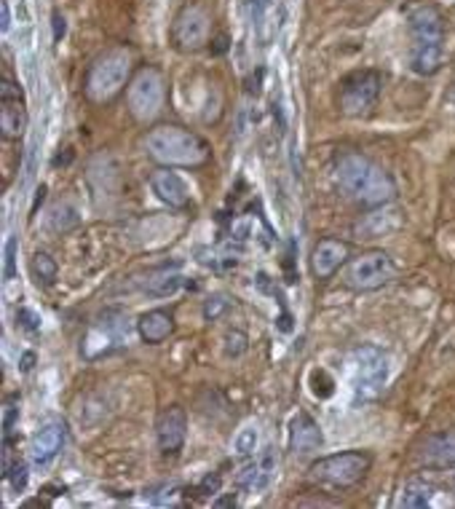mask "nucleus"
Listing matches in <instances>:
<instances>
[{
    "mask_svg": "<svg viewBox=\"0 0 455 509\" xmlns=\"http://www.w3.org/2000/svg\"><path fill=\"white\" fill-rule=\"evenodd\" d=\"M335 177L337 185L354 201H359L361 206H370V209L391 204L396 196V185L388 177V172H383L361 153H346V156L337 158Z\"/></svg>",
    "mask_w": 455,
    "mask_h": 509,
    "instance_id": "1",
    "label": "nucleus"
},
{
    "mask_svg": "<svg viewBox=\"0 0 455 509\" xmlns=\"http://www.w3.org/2000/svg\"><path fill=\"white\" fill-rule=\"evenodd\" d=\"M145 150L164 167H198L209 158V145L191 129L158 123L145 134Z\"/></svg>",
    "mask_w": 455,
    "mask_h": 509,
    "instance_id": "2",
    "label": "nucleus"
},
{
    "mask_svg": "<svg viewBox=\"0 0 455 509\" xmlns=\"http://www.w3.org/2000/svg\"><path fill=\"white\" fill-rule=\"evenodd\" d=\"M129 75H132V54L126 49H110L99 54L86 75V97L96 105H105L123 91Z\"/></svg>",
    "mask_w": 455,
    "mask_h": 509,
    "instance_id": "3",
    "label": "nucleus"
},
{
    "mask_svg": "<svg viewBox=\"0 0 455 509\" xmlns=\"http://www.w3.org/2000/svg\"><path fill=\"white\" fill-rule=\"evenodd\" d=\"M372 456L367 450H346V453H332L311 464V477L319 483L335 485V488H351L364 480L370 472Z\"/></svg>",
    "mask_w": 455,
    "mask_h": 509,
    "instance_id": "4",
    "label": "nucleus"
},
{
    "mask_svg": "<svg viewBox=\"0 0 455 509\" xmlns=\"http://www.w3.org/2000/svg\"><path fill=\"white\" fill-rule=\"evenodd\" d=\"M126 343H129V316L120 308H108L89 328L81 349H84V357L96 359V357H105V354L116 352Z\"/></svg>",
    "mask_w": 455,
    "mask_h": 509,
    "instance_id": "5",
    "label": "nucleus"
},
{
    "mask_svg": "<svg viewBox=\"0 0 455 509\" xmlns=\"http://www.w3.org/2000/svg\"><path fill=\"white\" fill-rule=\"evenodd\" d=\"M381 89H383V75L378 73V70H356L348 78H343L340 94H337V105L351 118L367 116L375 108L378 97H381Z\"/></svg>",
    "mask_w": 455,
    "mask_h": 509,
    "instance_id": "6",
    "label": "nucleus"
},
{
    "mask_svg": "<svg viewBox=\"0 0 455 509\" xmlns=\"http://www.w3.org/2000/svg\"><path fill=\"white\" fill-rule=\"evenodd\" d=\"M396 268L391 254L383 250H367L356 254L346 268V284L356 292H372L381 290L383 284L394 279Z\"/></svg>",
    "mask_w": 455,
    "mask_h": 509,
    "instance_id": "7",
    "label": "nucleus"
},
{
    "mask_svg": "<svg viewBox=\"0 0 455 509\" xmlns=\"http://www.w3.org/2000/svg\"><path fill=\"white\" fill-rule=\"evenodd\" d=\"M129 110L140 123L153 121L161 108H164V97H167V89H164V75L158 73L156 67H142L140 73L132 78L129 84Z\"/></svg>",
    "mask_w": 455,
    "mask_h": 509,
    "instance_id": "8",
    "label": "nucleus"
},
{
    "mask_svg": "<svg viewBox=\"0 0 455 509\" xmlns=\"http://www.w3.org/2000/svg\"><path fill=\"white\" fill-rule=\"evenodd\" d=\"M356 359V400H375L386 386L388 378V362L386 354L375 346H361L354 354Z\"/></svg>",
    "mask_w": 455,
    "mask_h": 509,
    "instance_id": "9",
    "label": "nucleus"
},
{
    "mask_svg": "<svg viewBox=\"0 0 455 509\" xmlns=\"http://www.w3.org/2000/svg\"><path fill=\"white\" fill-rule=\"evenodd\" d=\"M209 38V13L198 3L182 6L172 25V43L180 51H198Z\"/></svg>",
    "mask_w": 455,
    "mask_h": 509,
    "instance_id": "10",
    "label": "nucleus"
},
{
    "mask_svg": "<svg viewBox=\"0 0 455 509\" xmlns=\"http://www.w3.org/2000/svg\"><path fill=\"white\" fill-rule=\"evenodd\" d=\"M410 51L444 49V22L432 6H418L410 13Z\"/></svg>",
    "mask_w": 455,
    "mask_h": 509,
    "instance_id": "11",
    "label": "nucleus"
},
{
    "mask_svg": "<svg viewBox=\"0 0 455 509\" xmlns=\"http://www.w3.org/2000/svg\"><path fill=\"white\" fill-rule=\"evenodd\" d=\"M0 129H3L6 140H19L27 129L24 94L11 78H3V84H0Z\"/></svg>",
    "mask_w": 455,
    "mask_h": 509,
    "instance_id": "12",
    "label": "nucleus"
},
{
    "mask_svg": "<svg viewBox=\"0 0 455 509\" xmlns=\"http://www.w3.org/2000/svg\"><path fill=\"white\" fill-rule=\"evenodd\" d=\"M188 437V415L182 408L172 405L167 410H161L156 421V442L161 456H177L185 445Z\"/></svg>",
    "mask_w": 455,
    "mask_h": 509,
    "instance_id": "13",
    "label": "nucleus"
},
{
    "mask_svg": "<svg viewBox=\"0 0 455 509\" xmlns=\"http://www.w3.org/2000/svg\"><path fill=\"white\" fill-rule=\"evenodd\" d=\"M64 440H67V426H64V421H60V418L46 421V424L35 432V437H33V448H30L33 464H35V466H48V464L62 453Z\"/></svg>",
    "mask_w": 455,
    "mask_h": 509,
    "instance_id": "14",
    "label": "nucleus"
},
{
    "mask_svg": "<svg viewBox=\"0 0 455 509\" xmlns=\"http://www.w3.org/2000/svg\"><path fill=\"white\" fill-rule=\"evenodd\" d=\"M348 260V244L340 239H322L311 252V271L316 279L335 276L340 266Z\"/></svg>",
    "mask_w": 455,
    "mask_h": 509,
    "instance_id": "15",
    "label": "nucleus"
},
{
    "mask_svg": "<svg viewBox=\"0 0 455 509\" xmlns=\"http://www.w3.org/2000/svg\"><path fill=\"white\" fill-rule=\"evenodd\" d=\"M150 188H153V194L167 206H172V209H185V206L191 204L188 185H185V180H182L177 172H172V167H164V169L153 172Z\"/></svg>",
    "mask_w": 455,
    "mask_h": 509,
    "instance_id": "16",
    "label": "nucleus"
},
{
    "mask_svg": "<svg viewBox=\"0 0 455 509\" xmlns=\"http://www.w3.org/2000/svg\"><path fill=\"white\" fill-rule=\"evenodd\" d=\"M324 442L322 426L313 421L308 413H298L289 426V450L292 453H313Z\"/></svg>",
    "mask_w": 455,
    "mask_h": 509,
    "instance_id": "17",
    "label": "nucleus"
},
{
    "mask_svg": "<svg viewBox=\"0 0 455 509\" xmlns=\"http://www.w3.org/2000/svg\"><path fill=\"white\" fill-rule=\"evenodd\" d=\"M137 332L145 343L156 346V343H164V340L174 332V316L167 308H150L145 311L140 319H137Z\"/></svg>",
    "mask_w": 455,
    "mask_h": 509,
    "instance_id": "18",
    "label": "nucleus"
},
{
    "mask_svg": "<svg viewBox=\"0 0 455 509\" xmlns=\"http://www.w3.org/2000/svg\"><path fill=\"white\" fill-rule=\"evenodd\" d=\"M402 225V218L399 212L391 209V206H375V212L364 215V218L356 223V233L359 239H378V236H386Z\"/></svg>",
    "mask_w": 455,
    "mask_h": 509,
    "instance_id": "19",
    "label": "nucleus"
},
{
    "mask_svg": "<svg viewBox=\"0 0 455 509\" xmlns=\"http://www.w3.org/2000/svg\"><path fill=\"white\" fill-rule=\"evenodd\" d=\"M423 459L437 466H450L455 464V435L453 432H442L426 440L423 445Z\"/></svg>",
    "mask_w": 455,
    "mask_h": 509,
    "instance_id": "20",
    "label": "nucleus"
},
{
    "mask_svg": "<svg viewBox=\"0 0 455 509\" xmlns=\"http://www.w3.org/2000/svg\"><path fill=\"white\" fill-rule=\"evenodd\" d=\"M432 498H434V485L420 480V477H412V480H408L405 488H402L399 504L408 509H426L432 504Z\"/></svg>",
    "mask_w": 455,
    "mask_h": 509,
    "instance_id": "21",
    "label": "nucleus"
},
{
    "mask_svg": "<svg viewBox=\"0 0 455 509\" xmlns=\"http://www.w3.org/2000/svg\"><path fill=\"white\" fill-rule=\"evenodd\" d=\"M276 472H279V453L276 448H263L260 456H257V480L252 485V493H263L271 488V483L276 480Z\"/></svg>",
    "mask_w": 455,
    "mask_h": 509,
    "instance_id": "22",
    "label": "nucleus"
},
{
    "mask_svg": "<svg viewBox=\"0 0 455 509\" xmlns=\"http://www.w3.org/2000/svg\"><path fill=\"white\" fill-rule=\"evenodd\" d=\"M185 284L180 274H167V276H158V279H150V284L145 287L150 298H172V295H177L180 287Z\"/></svg>",
    "mask_w": 455,
    "mask_h": 509,
    "instance_id": "23",
    "label": "nucleus"
},
{
    "mask_svg": "<svg viewBox=\"0 0 455 509\" xmlns=\"http://www.w3.org/2000/svg\"><path fill=\"white\" fill-rule=\"evenodd\" d=\"M57 260L51 257L48 252H35L33 254V274H35L38 284H51V281L57 279Z\"/></svg>",
    "mask_w": 455,
    "mask_h": 509,
    "instance_id": "24",
    "label": "nucleus"
},
{
    "mask_svg": "<svg viewBox=\"0 0 455 509\" xmlns=\"http://www.w3.org/2000/svg\"><path fill=\"white\" fill-rule=\"evenodd\" d=\"M19 421V394H11L3 402V440L11 442L13 426Z\"/></svg>",
    "mask_w": 455,
    "mask_h": 509,
    "instance_id": "25",
    "label": "nucleus"
},
{
    "mask_svg": "<svg viewBox=\"0 0 455 509\" xmlns=\"http://www.w3.org/2000/svg\"><path fill=\"white\" fill-rule=\"evenodd\" d=\"M72 206L70 204H57L54 209H51V215H48V225H51V230H70L75 223H78V215H70Z\"/></svg>",
    "mask_w": 455,
    "mask_h": 509,
    "instance_id": "26",
    "label": "nucleus"
},
{
    "mask_svg": "<svg viewBox=\"0 0 455 509\" xmlns=\"http://www.w3.org/2000/svg\"><path fill=\"white\" fill-rule=\"evenodd\" d=\"M254 450H257V429L254 426H244L236 440H233V453L236 456H254Z\"/></svg>",
    "mask_w": 455,
    "mask_h": 509,
    "instance_id": "27",
    "label": "nucleus"
},
{
    "mask_svg": "<svg viewBox=\"0 0 455 509\" xmlns=\"http://www.w3.org/2000/svg\"><path fill=\"white\" fill-rule=\"evenodd\" d=\"M180 493V485L174 483H164L158 485V488H150L147 493H145V498H150L153 504H158V507H167V504H172L174 501V496Z\"/></svg>",
    "mask_w": 455,
    "mask_h": 509,
    "instance_id": "28",
    "label": "nucleus"
},
{
    "mask_svg": "<svg viewBox=\"0 0 455 509\" xmlns=\"http://www.w3.org/2000/svg\"><path fill=\"white\" fill-rule=\"evenodd\" d=\"M16 247H19V244H16V239H9V242H6V250H3V257H6V260H3V279L6 281H11L13 279V274H16Z\"/></svg>",
    "mask_w": 455,
    "mask_h": 509,
    "instance_id": "29",
    "label": "nucleus"
},
{
    "mask_svg": "<svg viewBox=\"0 0 455 509\" xmlns=\"http://www.w3.org/2000/svg\"><path fill=\"white\" fill-rule=\"evenodd\" d=\"M247 352V335L241 330H230L225 335V354L228 357H241Z\"/></svg>",
    "mask_w": 455,
    "mask_h": 509,
    "instance_id": "30",
    "label": "nucleus"
},
{
    "mask_svg": "<svg viewBox=\"0 0 455 509\" xmlns=\"http://www.w3.org/2000/svg\"><path fill=\"white\" fill-rule=\"evenodd\" d=\"M6 480H11V485H13V491L16 493H22L24 488H27V466H24L22 461H16L11 466V472H9V477Z\"/></svg>",
    "mask_w": 455,
    "mask_h": 509,
    "instance_id": "31",
    "label": "nucleus"
},
{
    "mask_svg": "<svg viewBox=\"0 0 455 509\" xmlns=\"http://www.w3.org/2000/svg\"><path fill=\"white\" fill-rule=\"evenodd\" d=\"M16 322H19L27 332H38V330H40V319H38V314L30 311V308H19V311H16Z\"/></svg>",
    "mask_w": 455,
    "mask_h": 509,
    "instance_id": "32",
    "label": "nucleus"
},
{
    "mask_svg": "<svg viewBox=\"0 0 455 509\" xmlns=\"http://www.w3.org/2000/svg\"><path fill=\"white\" fill-rule=\"evenodd\" d=\"M228 308V298L225 295H215V298H209L204 306V316L206 319H217V316L223 314Z\"/></svg>",
    "mask_w": 455,
    "mask_h": 509,
    "instance_id": "33",
    "label": "nucleus"
},
{
    "mask_svg": "<svg viewBox=\"0 0 455 509\" xmlns=\"http://www.w3.org/2000/svg\"><path fill=\"white\" fill-rule=\"evenodd\" d=\"M220 474H206L204 480H201V485H198V493L201 496H215L217 491H220Z\"/></svg>",
    "mask_w": 455,
    "mask_h": 509,
    "instance_id": "34",
    "label": "nucleus"
},
{
    "mask_svg": "<svg viewBox=\"0 0 455 509\" xmlns=\"http://www.w3.org/2000/svg\"><path fill=\"white\" fill-rule=\"evenodd\" d=\"M51 25H54V40H62L64 33H67V22H64V16H62L60 11H54V16H51Z\"/></svg>",
    "mask_w": 455,
    "mask_h": 509,
    "instance_id": "35",
    "label": "nucleus"
},
{
    "mask_svg": "<svg viewBox=\"0 0 455 509\" xmlns=\"http://www.w3.org/2000/svg\"><path fill=\"white\" fill-rule=\"evenodd\" d=\"M0 11H3V22H0V27H3V33H9V27H11V11H9V3H6V0L0 3Z\"/></svg>",
    "mask_w": 455,
    "mask_h": 509,
    "instance_id": "36",
    "label": "nucleus"
},
{
    "mask_svg": "<svg viewBox=\"0 0 455 509\" xmlns=\"http://www.w3.org/2000/svg\"><path fill=\"white\" fill-rule=\"evenodd\" d=\"M215 507H236V493H228V496L217 498Z\"/></svg>",
    "mask_w": 455,
    "mask_h": 509,
    "instance_id": "37",
    "label": "nucleus"
},
{
    "mask_svg": "<svg viewBox=\"0 0 455 509\" xmlns=\"http://www.w3.org/2000/svg\"><path fill=\"white\" fill-rule=\"evenodd\" d=\"M33 362H35V354L27 352V354L22 357V370H24V373H27V370H33Z\"/></svg>",
    "mask_w": 455,
    "mask_h": 509,
    "instance_id": "38",
    "label": "nucleus"
}]
</instances>
